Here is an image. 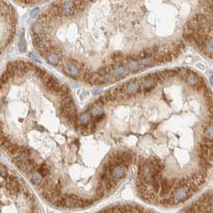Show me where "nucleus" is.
I'll use <instances>...</instances> for the list:
<instances>
[{
    "label": "nucleus",
    "mask_w": 213,
    "mask_h": 213,
    "mask_svg": "<svg viewBox=\"0 0 213 213\" xmlns=\"http://www.w3.org/2000/svg\"><path fill=\"white\" fill-rule=\"evenodd\" d=\"M192 195L193 194L190 191L187 185H183L176 182L170 193V197L175 202L176 204H179L187 201Z\"/></svg>",
    "instance_id": "1"
},
{
    "label": "nucleus",
    "mask_w": 213,
    "mask_h": 213,
    "mask_svg": "<svg viewBox=\"0 0 213 213\" xmlns=\"http://www.w3.org/2000/svg\"><path fill=\"white\" fill-rule=\"evenodd\" d=\"M108 163L109 164V174L114 180H120L126 176L128 169V167L124 164L115 163L112 160H109Z\"/></svg>",
    "instance_id": "2"
},
{
    "label": "nucleus",
    "mask_w": 213,
    "mask_h": 213,
    "mask_svg": "<svg viewBox=\"0 0 213 213\" xmlns=\"http://www.w3.org/2000/svg\"><path fill=\"white\" fill-rule=\"evenodd\" d=\"M124 99L132 95H136V94L143 93L142 87L140 82L136 79H131L130 81L124 83Z\"/></svg>",
    "instance_id": "3"
},
{
    "label": "nucleus",
    "mask_w": 213,
    "mask_h": 213,
    "mask_svg": "<svg viewBox=\"0 0 213 213\" xmlns=\"http://www.w3.org/2000/svg\"><path fill=\"white\" fill-rule=\"evenodd\" d=\"M61 9H62V15L67 16V17L74 15L77 11L76 4H75V2L74 1L61 2Z\"/></svg>",
    "instance_id": "4"
},
{
    "label": "nucleus",
    "mask_w": 213,
    "mask_h": 213,
    "mask_svg": "<svg viewBox=\"0 0 213 213\" xmlns=\"http://www.w3.org/2000/svg\"><path fill=\"white\" fill-rule=\"evenodd\" d=\"M128 71H128V66H126V64H124V62L116 63L115 68L112 71L113 77L115 79V81H119L120 79H122L123 78L125 77V75L128 74Z\"/></svg>",
    "instance_id": "5"
},
{
    "label": "nucleus",
    "mask_w": 213,
    "mask_h": 213,
    "mask_svg": "<svg viewBox=\"0 0 213 213\" xmlns=\"http://www.w3.org/2000/svg\"><path fill=\"white\" fill-rule=\"evenodd\" d=\"M79 65V63H78L76 61L70 60V62H67L63 64L62 69L67 75H71V76H76V75H79L80 74Z\"/></svg>",
    "instance_id": "6"
},
{
    "label": "nucleus",
    "mask_w": 213,
    "mask_h": 213,
    "mask_svg": "<svg viewBox=\"0 0 213 213\" xmlns=\"http://www.w3.org/2000/svg\"><path fill=\"white\" fill-rule=\"evenodd\" d=\"M6 184L7 189L11 192V193L16 194L19 192V184L18 182V179L15 176L10 175L7 177V180Z\"/></svg>",
    "instance_id": "7"
},
{
    "label": "nucleus",
    "mask_w": 213,
    "mask_h": 213,
    "mask_svg": "<svg viewBox=\"0 0 213 213\" xmlns=\"http://www.w3.org/2000/svg\"><path fill=\"white\" fill-rule=\"evenodd\" d=\"M33 43H34V46L36 48V50H39L40 53L47 50L48 47L50 46V44L45 37H43V38L35 37L34 39H33Z\"/></svg>",
    "instance_id": "8"
},
{
    "label": "nucleus",
    "mask_w": 213,
    "mask_h": 213,
    "mask_svg": "<svg viewBox=\"0 0 213 213\" xmlns=\"http://www.w3.org/2000/svg\"><path fill=\"white\" fill-rule=\"evenodd\" d=\"M40 54H42L43 56H44L47 61L50 64L52 65H58L60 60H61V54H58L56 53H53V52H50L48 50H46V51H43V52H41Z\"/></svg>",
    "instance_id": "9"
},
{
    "label": "nucleus",
    "mask_w": 213,
    "mask_h": 213,
    "mask_svg": "<svg viewBox=\"0 0 213 213\" xmlns=\"http://www.w3.org/2000/svg\"><path fill=\"white\" fill-rule=\"evenodd\" d=\"M43 83H45L46 87L50 91V92L58 93V91L60 89V86L54 77H52L51 75H49Z\"/></svg>",
    "instance_id": "10"
},
{
    "label": "nucleus",
    "mask_w": 213,
    "mask_h": 213,
    "mask_svg": "<svg viewBox=\"0 0 213 213\" xmlns=\"http://www.w3.org/2000/svg\"><path fill=\"white\" fill-rule=\"evenodd\" d=\"M203 136L209 140H213V120L203 124Z\"/></svg>",
    "instance_id": "11"
},
{
    "label": "nucleus",
    "mask_w": 213,
    "mask_h": 213,
    "mask_svg": "<svg viewBox=\"0 0 213 213\" xmlns=\"http://www.w3.org/2000/svg\"><path fill=\"white\" fill-rule=\"evenodd\" d=\"M31 30L33 34L35 35V37H40V38H43L45 35H46V32H45V29L44 27H43L41 24L36 22L33 24V26L31 27Z\"/></svg>",
    "instance_id": "12"
},
{
    "label": "nucleus",
    "mask_w": 213,
    "mask_h": 213,
    "mask_svg": "<svg viewBox=\"0 0 213 213\" xmlns=\"http://www.w3.org/2000/svg\"><path fill=\"white\" fill-rule=\"evenodd\" d=\"M90 120H91V114L88 112H85L81 116L79 117V124L81 126L82 128L83 127H87L89 124Z\"/></svg>",
    "instance_id": "13"
},
{
    "label": "nucleus",
    "mask_w": 213,
    "mask_h": 213,
    "mask_svg": "<svg viewBox=\"0 0 213 213\" xmlns=\"http://www.w3.org/2000/svg\"><path fill=\"white\" fill-rule=\"evenodd\" d=\"M79 200H74L70 196L65 199V207L68 208H71V209H75L78 208V201Z\"/></svg>",
    "instance_id": "14"
},
{
    "label": "nucleus",
    "mask_w": 213,
    "mask_h": 213,
    "mask_svg": "<svg viewBox=\"0 0 213 213\" xmlns=\"http://www.w3.org/2000/svg\"><path fill=\"white\" fill-rule=\"evenodd\" d=\"M103 114H104L103 113V109L101 106H99V105L93 106V108L91 110V116H92L95 118L100 116Z\"/></svg>",
    "instance_id": "15"
},
{
    "label": "nucleus",
    "mask_w": 213,
    "mask_h": 213,
    "mask_svg": "<svg viewBox=\"0 0 213 213\" xmlns=\"http://www.w3.org/2000/svg\"><path fill=\"white\" fill-rule=\"evenodd\" d=\"M58 94L60 95L62 99L71 96V95L70 90L68 88V87H67V86H61V87H60V89L58 91Z\"/></svg>",
    "instance_id": "16"
},
{
    "label": "nucleus",
    "mask_w": 213,
    "mask_h": 213,
    "mask_svg": "<svg viewBox=\"0 0 213 213\" xmlns=\"http://www.w3.org/2000/svg\"><path fill=\"white\" fill-rule=\"evenodd\" d=\"M31 180L35 185H40L41 183L43 182V176L39 174L38 171L33 172V174L31 175Z\"/></svg>",
    "instance_id": "17"
},
{
    "label": "nucleus",
    "mask_w": 213,
    "mask_h": 213,
    "mask_svg": "<svg viewBox=\"0 0 213 213\" xmlns=\"http://www.w3.org/2000/svg\"><path fill=\"white\" fill-rule=\"evenodd\" d=\"M199 166L200 167L201 170H204V171H208L212 167V163L208 162V160H205V159H200L199 160Z\"/></svg>",
    "instance_id": "18"
},
{
    "label": "nucleus",
    "mask_w": 213,
    "mask_h": 213,
    "mask_svg": "<svg viewBox=\"0 0 213 213\" xmlns=\"http://www.w3.org/2000/svg\"><path fill=\"white\" fill-rule=\"evenodd\" d=\"M38 172H39V174L41 175L43 177H45V176H47V175L50 173V168H49V167L47 166V165L43 164V165H41V166L39 167Z\"/></svg>",
    "instance_id": "19"
},
{
    "label": "nucleus",
    "mask_w": 213,
    "mask_h": 213,
    "mask_svg": "<svg viewBox=\"0 0 213 213\" xmlns=\"http://www.w3.org/2000/svg\"><path fill=\"white\" fill-rule=\"evenodd\" d=\"M19 149H20V147H19L17 144H14V143H12L11 146L10 147L9 149H8L7 151L10 155H15H15L18 154V152H19Z\"/></svg>",
    "instance_id": "20"
},
{
    "label": "nucleus",
    "mask_w": 213,
    "mask_h": 213,
    "mask_svg": "<svg viewBox=\"0 0 213 213\" xmlns=\"http://www.w3.org/2000/svg\"><path fill=\"white\" fill-rule=\"evenodd\" d=\"M11 78V75H10L7 71H5V72L1 75V77H0V83L4 84V85H7V83L10 81Z\"/></svg>",
    "instance_id": "21"
},
{
    "label": "nucleus",
    "mask_w": 213,
    "mask_h": 213,
    "mask_svg": "<svg viewBox=\"0 0 213 213\" xmlns=\"http://www.w3.org/2000/svg\"><path fill=\"white\" fill-rule=\"evenodd\" d=\"M18 47H19V49L20 51H22V52L25 51V50H26V41L24 39H20Z\"/></svg>",
    "instance_id": "22"
},
{
    "label": "nucleus",
    "mask_w": 213,
    "mask_h": 213,
    "mask_svg": "<svg viewBox=\"0 0 213 213\" xmlns=\"http://www.w3.org/2000/svg\"><path fill=\"white\" fill-rule=\"evenodd\" d=\"M0 175L2 176V177H7V168H6V167L4 166L3 164H1L0 163Z\"/></svg>",
    "instance_id": "23"
},
{
    "label": "nucleus",
    "mask_w": 213,
    "mask_h": 213,
    "mask_svg": "<svg viewBox=\"0 0 213 213\" xmlns=\"http://www.w3.org/2000/svg\"><path fill=\"white\" fill-rule=\"evenodd\" d=\"M38 12H39V8H35L33 11H31V17H35V16L38 14Z\"/></svg>",
    "instance_id": "24"
},
{
    "label": "nucleus",
    "mask_w": 213,
    "mask_h": 213,
    "mask_svg": "<svg viewBox=\"0 0 213 213\" xmlns=\"http://www.w3.org/2000/svg\"><path fill=\"white\" fill-rule=\"evenodd\" d=\"M196 67H197L199 69H201L202 71H204V69H205V67L204 66V65H203L202 63H198L197 65H196Z\"/></svg>",
    "instance_id": "25"
},
{
    "label": "nucleus",
    "mask_w": 213,
    "mask_h": 213,
    "mask_svg": "<svg viewBox=\"0 0 213 213\" xmlns=\"http://www.w3.org/2000/svg\"><path fill=\"white\" fill-rule=\"evenodd\" d=\"M101 92V91L100 90H96V91H94V94L96 95H98V94H99Z\"/></svg>",
    "instance_id": "26"
},
{
    "label": "nucleus",
    "mask_w": 213,
    "mask_h": 213,
    "mask_svg": "<svg viewBox=\"0 0 213 213\" xmlns=\"http://www.w3.org/2000/svg\"><path fill=\"white\" fill-rule=\"evenodd\" d=\"M210 203H211V205L213 207V193H212V197H211V199H210Z\"/></svg>",
    "instance_id": "27"
},
{
    "label": "nucleus",
    "mask_w": 213,
    "mask_h": 213,
    "mask_svg": "<svg viewBox=\"0 0 213 213\" xmlns=\"http://www.w3.org/2000/svg\"><path fill=\"white\" fill-rule=\"evenodd\" d=\"M210 83H211V84L213 87V75H212L211 77H210Z\"/></svg>",
    "instance_id": "28"
}]
</instances>
